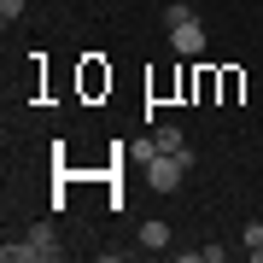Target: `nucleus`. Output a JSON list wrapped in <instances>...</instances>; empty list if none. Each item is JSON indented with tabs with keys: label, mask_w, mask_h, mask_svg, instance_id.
<instances>
[{
	"label": "nucleus",
	"mask_w": 263,
	"mask_h": 263,
	"mask_svg": "<svg viewBox=\"0 0 263 263\" xmlns=\"http://www.w3.org/2000/svg\"><path fill=\"white\" fill-rule=\"evenodd\" d=\"M47 257H59V246H53V228H47V222H35L18 246H6V263H47Z\"/></svg>",
	"instance_id": "obj_1"
},
{
	"label": "nucleus",
	"mask_w": 263,
	"mask_h": 263,
	"mask_svg": "<svg viewBox=\"0 0 263 263\" xmlns=\"http://www.w3.org/2000/svg\"><path fill=\"white\" fill-rule=\"evenodd\" d=\"M170 47H176L181 59L205 53V24H199V18H187V24H176V29H170Z\"/></svg>",
	"instance_id": "obj_2"
},
{
	"label": "nucleus",
	"mask_w": 263,
	"mask_h": 263,
	"mask_svg": "<svg viewBox=\"0 0 263 263\" xmlns=\"http://www.w3.org/2000/svg\"><path fill=\"white\" fill-rule=\"evenodd\" d=\"M152 152H181V158H193V152H187V135H181L176 123H164V129L152 135Z\"/></svg>",
	"instance_id": "obj_3"
},
{
	"label": "nucleus",
	"mask_w": 263,
	"mask_h": 263,
	"mask_svg": "<svg viewBox=\"0 0 263 263\" xmlns=\"http://www.w3.org/2000/svg\"><path fill=\"white\" fill-rule=\"evenodd\" d=\"M141 246H152V252L170 246V228H164V222H141Z\"/></svg>",
	"instance_id": "obj_4"
},
{
	"label": "nucleus",
	"mask_w": 263,
	"mask_h": 263,
	"mask_svg": "<svg viewBox=\"0 0 263 263\" xmlns=\"http://www.w3.org/2000/svg\"><path fill=\"white\" fill-rule=\"evenodd\" d=\"M187 18H199L187 0H170V6H164V24H170V29H176V24H187Z\"/></svg>",
	"instance_id": "obj_5"
},
{
	"label": "nucleus",
	"mask_w": 263,
	"mask_h": 263,
	"mask_svg": "<svg viewBox=\"0 0 263 263\" xmlns=\"http://www.w3.org/2000/svg\"><path fill=\"white\" fill-rule=\"evenodd\" d=\"M24 18V0H0V24H18Z\"/></svg>",
	"instance_id": "obj_6"
}]
</instances>
